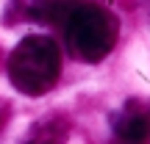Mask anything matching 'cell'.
<instances>
[{"instance_id": "7a4b0ae2", "label": "cell", "mask_w": 150, "mask_h": 144, "mask_svg": "<svg viewBox=\"0 0 150 144\" xmlns=\"http://www.w3.org/2000/svg\"><path fill=\"white\" fill-rule=\"evenodd\" d=\"M64 33H67V47L75 58L95 64L114 50L120 36V22L108 8L81 0L75 11L67 17Z\"/></svg>"}, {"instance_id": "6da1fadb", "label": "cell", "mask_w": 150, "mask_h": 144, "mask_svg": "<svg viewBox=\"0 0 150 144\" xmlns=\"http://www.w3.org/2000/svg\"><path fill=\"white\" fill-rule=\"evenodd\" d=\"M61 75V50L50 36H25L8 55V80L28 97H42Z\"/></svg>"}, {"instance_id": "277c9868", "label": "cell", "mask_w": 150, "mask_h": 144, "mask_svg": "<svg viewBox=\"0 0 150 144\" xmlns=\"http://www.w3.org/2000/svg\"><path fill=\"white\" fill-rule=\"evenodd\" d=\"M70 133H72V125L64 114H47L28 128L22 144H67Z\"/></svg>"}, {"instance_id": "5b68a950", "label": "cell", "mask_w": 150, "mask_h": 144, "mask_svg": "<svg viewBox=\"0 0 150 144\" xmlns=\"http://www.w3.org/2000/svg\"><path fill=\"white\" fill-rule=\"evenodd\" d=\"M81 0H33L28 17L31 20H39V22H47V25H64L67 17L75 11Z\"/></svg>"}, {"instance_id": "3957f363", "label": "cell", "mask_w": 150, "mask_h": 144, "mask_svg": "<svg viewBox=\"0 0 150 144\" xmlns=\"http://www.w3.org/2000/svg\"><path fill=\"white\" fill-rule=\"evenodd\" d=\"M114 136L122 144H147L150 141V105L142 100H131L120 108L111 122Z\"/></svg>"}]
</instances>
